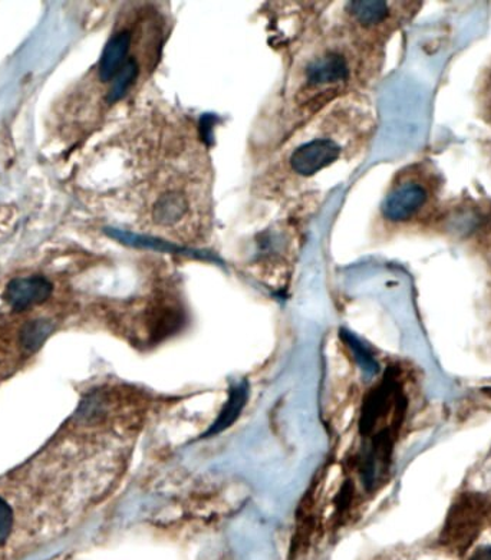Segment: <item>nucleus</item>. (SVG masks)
<instances>
[{
  "label": "nucleus",
  "instance_id": "2",
  "mask_svg": "<svg viewBox=\"0 0 491 560\" xmlns=\"http://www.w3.org/2000/svg\"><path fill=\"white\" fill-rule=\"evenodd\" d=\"M376 114L369 94L329 105L269 155L252 195L289 205L315 191V183L337 165L358 162L374 139Z\"/></svg>",
  "mask_w": 491,
  "mask_h": 560
},
{
  "label": "nucleus",
  "instance_id": "6",
  "mask_svg": "<svg viewBox=\"0 0 491 560\" xmlns=\"http://www.w3.org/2000/svg\"><path fill=\"white\" fill-rule=\"evenodd\" d=\"M52 293V283L48 279L32 277L12 280L9 283L4 298L17 311L43 304Z\"/></svg>",
  "mask_w": 491,
  "mask_h": 560
},
{
  "label": "nucleus",
  "instance_id": "4",
  "mask_svg": "<svg viewBox=\"0 0 491 560\" xmlns=\"http://www.w3.org/2000/svg\"><path fill=\"white\" fill-rule=\"evenodd\" d=\"M440 180L429 163L420 162L399 170L376 211L375 238L387 241L429 222L439 203Z\"/></svg>",
  "mask_w": 491,
  "mask_h": 560
},
{
  "label": "nucleus",
  "instance_id": "7",
  "mask_svg": "<svg viewBox=\"0 0 491 560\" xmlns=\"http://www.w3.org/2000/svg\"><path fill=\"white\" fill-rule=\"evenodd\" d=\"M243 397H245V392H243V389H236V392H234L231 401H229V406L226 407V411H224V415H222L219 421L215 422V425L213 427V430L210 431V433L223 430L224 427H226L229 422H231V420L237 416V411L242 408Z\"/></svg>",
  "mask_w": 491,
  "mask_h": 560
},
{
  "label": "nucleus",
  "instance_id": "8",
  "mask_svg": "<svg viewBox=\"0 0 491 560\" xmlns=\"http://www.w3.org/2000/svg\"><path fill=\"white\" fill-rule=\"evenodd\" d=\"M481 94H483L481 105H483L484 119L488 121L489 126H491V70L488 78H486Z\"/></svg>",
  "mask_w": 491,
  "mask_h": 560
},
{
  "label": "nucleus",
  "instance_id": "3",
  "mask_svg": "<svg viewBox=\"0 0 491 560\" xmlns=\"http://www.w3.org/2000/svg\"><path fill=\"white\" fill-rule=\"evenodd\" d=\"M137 219L149 236L203 246L213 234V167L192 124L183 122L149 165L136 191Z\"/></svg>",
  "mask_w": 491,
  "mask_h": 560
},
{
  "label": "nucleus",
  "instance_id": "9",
  "mask_svg": "<svg viewBox=\"0 0 491 560\" xmlns=\"http://www.w3.org/2000/svg\"><path fill=\"white\" fill-rule=\"evenodd\" d=\"M470 560H491V546H483L471 555Z\"/></svg>",
  "mask_w": 491,
  "mask_h": 560
},
{
  "label": "nucleus",
  "instance_id": "1",
  "mask_svg": "<svg viewBox=\"0 0 491 560\" xmlns=\"http://www.w3.org/2000/svg\"><path fill=\"white\" fill-rule=\"evenodd\" d=\"M396 34L358 24L341 11L307 34L292 55L277 101L258 124V151L272 154L329 105L369 94L384 68L385 47Z\"/></svg>",
  "mask_w": 491,
  "mask_h": 560
},
{
  "label": "nucleus",
  "instance_id": "5",
  "mask_svg": "<svg viewBox=\"0 0 491 560\" xmlns=\"http://www.w3.org/2000/svg\"><path fill=\"white\" fill-rule=\"evenodd\" d=\"M491 512L488 499L477 493L461 494L449 509L442 532V545L452 552L463 553L479 537Z\"/></svg>",
  "mask_w": 491,
  "mask_h": 560
}]
</instances>
